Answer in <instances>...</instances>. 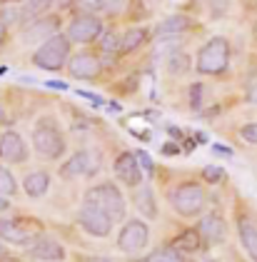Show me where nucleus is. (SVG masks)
Returning <instances> with one entry per match:
<instances>
[{
	"label": "nucleus",
	"mask_w": 257,
	"mask_h": 262,
	"mask_svg": "<svg viewBox=\"0 0 257 262\" xmlns=\"http://www.w3.org/2000/svg\"><path fill=\"white\" fill-rule=\"evenodd\" d=\"M40 237V230L33 225H25L20 220H0V240L10 242V245H20L28 247Z\"/></svg>",
	"instance_id": "obj_7"
},
{
	"label": "nucleus",
	"mask_w": 257,
	"mask_h": 262,
	"mask_svg": "<svg viewBox=\"0 0 257 262\" xmlns=\"http://www.w3.org/2000/svg\"><path fill=\"white\" fill-rule=\"evenodd\" d=\"M88 262H113V260H108V257H90Z\"/></svg>",
	"instance_id": "obj_33"
},
{
	"label": "nucleus",
	"mask_w": 257,
	"mask_h": 262,
	"mask_svg": "<svg viewBox=\"0 0 257 262\" xmlns=\"http://www.w3.org/2000/svg\"><path fill=\"white\" fill-rule=\"evenodd\" d=\"M60 3H62V5H68V3H75V0H60Z\"/></svg>",
	"instance_id": "obj_38"
},
{
	"label": "nucleus",
	"mask_w": 257,
	"mask_h": 262,
	"mask_svg": "<svg viewBox=\"0 0 257 262\" xmlns=\"http://www.w3.org/2000/svg\"><path fill=\"white\" fill-rule=\"evenodd\" d=\"M3 42H5V25L0 23V48H3Z\"/></svg>",
	"instance_id": "obj_32"
},
{
	"label": "nucleus",
	"mask_w": 257,
	"mask_h": 262,
	"mask_svg": "<svg viewBox=\"0 0 257 262\" xmlns=\"http://www.w3.org/2000/svg\"><path fill=\"white\" fill-rule=\"evenodd\" d=\"M50 3L53 0H28V3H23V10L18 13V18H23V20H38L40 13H45L50 8Z\"/></svg>",
	"instance_id": "obj_22"
},
{
	"label": "nucleus",
	"mask_w": 257,
	"mask_h": 262,
	"mask_svg": "<svg viewBox=\"0 0 257 262\" xmlns=\"http://www.w3.org/2000/svg\"><path fill=\"white\" fill-rule=\"evenodd\" d=\"M15 192H18V182L13 178V172L0 165V195H15Z\"/></svg>",
	"instance_id": "obj_24"
},
{
	"label": "nucleus",
	"mask_w": 257,
	"mask_h": 262,
	"mask_svg": "<svg viewBox=\"0 0 257 262\" xmlns=\"http://www.w3.org/2000/svg\"><path fill=\"white\" fill-rule=\"evenodd\" d=\"M227 65H230V42L225 40L222 35L210 38L198 50L195 68L202 75H220V73L227 70Z\"/></svg>",
	"instance_id": "obj_3"
},
{
	"label": "nucleus",
	"mask_w": 257,
	"mask_h": 262,
	"mask_svg": "<svg viewBox=\"0 0 257 262\" xmlns=\"http://www.w3.org/2000/svg\"><path fill=\"white\" fill-rule=\"evenodd\" d=\"M102 48H105L108 53H110V50H118L120 48V35L118 33H108L105 40H102Z\"/></svg>",
	"instance_id": "obj_30"
},
{
	"label": "nucleus",
	"mask_w": 257,
	"mask_h": 262,
	"mask_svg": "<svg viewBox=\"0 0 257 262\" xmlns=\"http://www.w3.org/2000/svg\"><path fill=\"white\" fill-rule=\"evenodd\" d=\"M8 5H15V3H28V0H5Z\"/></svg>",
	"instance_id": "obj_35"
},
{
	"label": "nucleus",
	"mask_w": 257,
	"mask_h": 262,
	"mask_svg": "<svg viewBox=\"0 0 257 262\" xmlns=\"http://www.w3.org/2000/svg\"><path fill=\"white\" fill-rule=\"evenodd\" d=\"M8 207H10V202H8V200H3V198H0V210H8Z\"/></svg>",
	"instance_id": "obj_34"
},
{
	"label": "nucleus",
	"mask_w": 257,
	"mask_h": 262,
	"mask_svg": "<svg viewBox=\"0 0 257 262\" xmlns=\"http://www.w3.org/2000/svg\"><path fill=\"white\" fill-rule=\"evenodd\" d=\"M68 70H70V75L78 78V80H93V78L100 75L102 65H100V60L95 55H90V53H78V55L68 58Z\"/></svg>",
	"instance_id": "obj_10"
},
{
	"label": "nucleus",
	"mask_w": 257,
	"mask_h": 262,
	"mask_svg": "<svg viewBox=\"0 0 257 262\" xmlns=\"http://www.w3.org/2000/svg\"><path fill=\"white\" fill-rule=\"evenodd\" d=\"M138 262H145V260H138Z\"/></svg>",
	"instance_id": "obj_39"
},
{
	"label": "nucleus",
	"mask_w": 257,
	"mask_h": 262,
	"mask_svg": "<svg viewBox=\"0 0 257 262\" xmlns=\"http://www.w3.org/2000/svg\"><path fill=\"white\" fill-rule=\"evenodd\" d=\"M85 202L93 205V207H98L100 212H105L113 222L122 220V217H125V210H127L120 187L113 185V182H100L95 187H90V190L85 192Z\"/></svg>",
	"instance_id": "obj_1"
},
{
	"label": "nucleus",
	"mask_w": 257,
	"mask_h": 262,
	"mask_svg": "<svg viewBox=\"0 0 257 262\" xmlns=\"http://www.w3.org/2000/svg\"><path fill=\"white\" fill-rule=\"evenodd\" d=\"M3 262H23V260H18V257H5Z\"/></svg>",
	"instance_id": "obj_36"
},
{
	"label": "nucleus",
	"mask_w": 257,
	"mask_h": 262,
	"mask_svg": "<svg viewBox=\"0 0 257 262\" xmlns=\"http://www.w3.org/2000/svg\"><path fill=\"white\" fill-rule=\"evenodd\" d=\"M100 33H102V20L98 15H80L68 25L65 38L70 40V45L73 42H93L100 38Z\"/></svg>",
	"instance_id": "obj_9"
},
{
	"label": "nucleus",
	"mask_w": 257,
	"mask_h": 262,
	"mask_svg": "<svg viewBox=\"0 0 257 262\" xmlns=\"http://www.w3.org/2000/svg\"><path fill=\"white\" fill-rule=\"evenodd\" d=\"M68 58H70V40H68L62 33L50 35V38L33 53V62H35L38 68H42V70H60V68L68 62Z\"/></svg>",
	"instance_id": "obj_5"
},
{
	"label": "nucleus",
	"mask_w": 257,
	"mask_h": 262,
	"mask_svg": "<svg viewBox=\"0 0 257 262\" xmlns=\"http://www.w3.org/2000/svg\"><path fill=\"white\" fill-rule=\"evenodd\" d=\"M147 40V30L145 28H133V30H127L122 38H120V53H133V50H138L142 42Z\"/></svg>",
	"instance_id": "obj_21"
},
{
	"label": "nucleus",
	"mask_w": 257,
	"mask_h": 262,
	"mask_svg": "<svg viewBox=\"0 0 257 262\" xmlns=\"http://www.w3.org/2000/svg\"><path fill=\"white\" fill-rule=\"evenodd\" d=\"M0 122H5V110L0 107Z\"/></svg>",
	"instance_id": "obj_37"
},
{
	"label": "nucleus",
	"mask_w": 257,
	"mask_h": 262,
	"mask_svg": "<svg viewBox=\"0 0 257 262\" xmlns=\"http://www.w3.org/2000/svg\"><path fill=\"white\" fill-rule=\"evenodd\" d=\"M23 187H25V192L30 198H42L48 192V187H50V175L45 170H35V172H30L23 180Z\"/></svg>",
	"instance_id": "obj_19"
},
{
	"label": "nucleus",
	"mask_w": 257,
	"mask_h": 262,
	"mask_svg": "<svg viewBox=\"0 0 257 262\" xmlns=\"http://www.w3.org/2000/svg\"><path fill=\"white\" fill-rule=\"evenodd\" d=\"M28 252H30L33 260H40V262L65 260V250H62V245H60L55 237H45V235H40L38 240L28 247Z\"/></svg>",
	"instance_id": "obj_12"
},
{
	"label": "nucleus",
	"mask_w": 257,
	"mask_h": 262,
	"mask_svg": "<svg viewBox=\"0 0 257 262\" xmlns=\"http://www.w3.org/2000/svg\"><path fill=\"white\" fill-rule=\"evenodd\" d=\"M145 262H182V257H180L178 250H173V247H160L150 257H145Z\"/></svg>",
	"instance_id": "obj_25"
},
{
	"label": "nucleus",
	"mask_w": 257,
	"mask_h": 262,
	"mask_svg": "<svg viewBox=\"0 0 257 262\" xmlns=\"http://www.w3.org/2000/svg\"><path fill=\"white\" fill-rule=\"evenodd\" d=\"M60 28V20L53 15V18H45V20H33L30 28H25V33H23V38L25 42H35V40H48L50 35H55Z\"/></svg>",
	"instance_id": "obj_17"
},
{
	"label": "nucleus",
	"mask_w": 257,
	"mask_h": 262,
	"mask_svg": "<svg viewBox=\"0 0 257 262\" xmlns=\"http://www.w3.org/2000/svg\"><path fill=\"white\" fill-rule=\"evenodd\" d=\"M190 25L192 20L187 15H170L155 28V35H178V33H185Z\"/></svg>",
	"instance_id": "obj_20"
},
{
	"label": "nucleus",
	"mask_w": 257,
	"mask_h": 262,
	"mask_svg": "<svg viewBox=\"0 0 257 262\" xmlns=\"http://www.w3.org/2000/svg\"><path fill=\"white\" fill-rule=\"evenodd\" d=\"M202 178L212 185H218V182L225 180V170L220 165H207V167H202Z\"/></svg>",
	"instance_id": "obj_26"
},
{
	"label": "nucleus",
	"mask_w": 257,
	"mask_h": 262,
	"mask_svg": "<svg viewBox=\"0 0 257 262\" xmlns=\"http://www.w3.org/2000/svg\"><path fill=\"white\" fill-rule=\"evenodd\" d=\"M195 232L200 235V240H205L207 245H220L227 237V225L220 215H205Z\"/></svg>",
	"instance_id": "obj_15"
},
{
	"label": "nucleus",
	"mask_w": 257,
	"mask_h": 262,
	"mask_svg": "<svg viewBox=\"0 0 257 262\" xmlns=\"http://www.w3.org/2000/svg\"><path fill=\"white\" fill-rule=\"evenodd\" d=\"M113 167H115V175H118V180L122 185H127V187H140L142 185V170H140V165L133 152L118 155V160H115Z\"/></svg>",
	"instance_id": "obj_11"
},
{
	"label": "nucleus",
	"mask_w": 257,
	"mask_h": 262,
	"mask_svg": "<svg viewBox=\"0 0 257 262\" xmlns=\"http://www.w3.org/2000/svg\"><path fill=\"white\" fill-rule=\"evenodd\" d=\"M135 207L145 217H150V220L158 217V202H155V192H153L150 185H140L138 187V192H135Z\"/></svg>",
	"instance_id": "obj_18"
},
{
	"label": "nucleus",
	"mask_w": 257,
	"mask_h": 262,
	"mask_svg": "<svg viewBox=\"0 0 257 262\" xmlns=\"http://www.w3.org/2000/svg\"><path fill=\"white\" fill-rule=\"evenodd\" d=\"M240 138L250 145H257V122H247L240 127Z\"/></svg>",
	"instance_id": "obj_27"
},
{
	"label": "nucleus",
	"mask_w": 257,
	"mask_h": 262,
	"mask_svg": "<svg viewBox=\"0 0 257 262\" xmlns=\"http://www.w3.org/2000/svg\"><path fill=\"white\" fill-rule=\"evenodd\" d=\"M238 235L240 242L245 247V252L250 255V260L257 262V225L250 217H240L238 220Z\"/></svg>",
	"instance_id": "obj_16"
},
{
	"label": "nucleus",
	"mask_w": 257,
	"mask_h": 262,
	"mask_svg": "<svg viewBox=\"0 0 257 262\" xmlns=\"http://www.w3.org/2000/svg\"><path fill=\"white\" fill-rule=\"evenodd\" d=\"M187 68V58L185 55H170V70L173 73H182Z\"/></svg>",
	"instance_id": "obj_29"
},
{
	"label": "nucleus",
	"mask_w": 257,
	"mask_h": 262,
	"mask_svg": "<svg viewBox=\"0 0 257 262\" xmlns=\"http://www.w3.org/2000/svg\"><path fill=\"white\" fill-rule=\"evenodd\" d=\"M0 155L10 162H25L28 160V145L15 130H5L0 135Z\"/></svg>",
	"instance_id": "obj_14"
},
{
	"label": "nucleus",
	"mask_w": 257,
	"mask_h": 262,
	"mask_svg": "<svg viewBox=\"0 0 257 262\" xmlns=\"http://www.w3.org/2000/svg\"><path fill=\"white\" fill-rule=\"evenodd\" d=\"M93 160H95V158H93L90 150H78V152H73V158L60 167V178L73 180V178H80V175H90V172L95 170V162Z\"/></svg>",
	"instance_id": "obj_13"
},
{
	"label": "nucleus",
	"mask_w": 257,
	"mask_h": 262,
	"mask_svg": "<svg viewBox=\"0 0 257 262\" xmlns=\"http://www.w3.org/2000/svg\"><path fill=\"white\" fill-rule=\"evenodd\" d=\"M170 205L182 217H195L207 205V192L198 182H182L170 192Z\"/></svg>",
	"instance_id": "obj_4"
},
{
	"label": "nucleus",
	"mask_w": 257,
	"mask_h": 262,
	"mask_svg": "<svg viewBox=\"0 0 257 262\" xmlns=\"http://www.w3.org/2000/svg\"><path fill=\"white\" fill-rule=\"evenodd\" d=\"M170 247H173V250H178V252L180 250H198L200 247V235L195 232V230H187V232H182V235H180Z\"/></svg>",
	"instance_id": "obj_23"
},
{
	"label": "nucleus",
	"mask_w": 257,
	"mask_h": 262,
	"mask_svg": "<svg viewBox=\"0 0 257 262\" xmlns=\"http://www.w3.org/2000/svg\"><path fill=\"white\" fill-rule=\"evenodd\" d=\"M147 242H150V227L142 220L125 222L118 235V247L122 252H127V255H135L140 250H145Z\"/></svg>",
	"instance_id": "obj_6"
},
{
	"label": "nucleus",
	"mask_w": 257,
	"mask_h": 262,
	"mask_svg": "<svg viewBox=\"0 0 257 262\" xmlns=\"http://www.w3.org/2000/svg\"><path fill=\"white\" fill-rule=\"evenodd\" d=\"M33 147L38 150L42 158L48 160H58L65 155L68 150V142H65V135L55 122L50 118H40L35 130H33Z\"/></svg>",
	"instance_id": "obj_2"
},
{
	"label": "nucleus",
	"mask_w": 257,
	"mask_h": 262,
	"mask_svg": "<svg viewBox=\"0 0 257 262\" xmlns=\"http://www.w3.org/2000/svg\"><path fill=\"white\" fill-rule=\"evenodd\" d=\"M133 155H135V160H138L140 170H145V172H153V170H155V162H153V158H150L147 152L138 150V152H133Z\"/></svg>",
	"instance_id": "obj_28"
},
{
	"label": "nucleus",
	"mask_w": 257,
	"mask_h": 262,
	"mask_svg": "<svg viewBox=\"0 0 257 262\" xmlns=\"http://www.w3.org/2000/svg\"><path fill=\"white\" fill-rule=\"evenodd\" d=\"M247 102L257 105V82L255 85H250V90H247Z\"/></svg>",
	"instance_id": "obj_31"
},
{
	"label": "nucleus",
	"mask_w": 257,
	"mask_h": 262,
	"mask_svg": "<svg viewBox=\"0 0 257 262\" xmlns=\"http://www.w3.org/2000/svg\"><path fill=\"white\" fill-rule=\"evenodd\" d=\"M78 222H80V227L88 235H93V237H108L110 230H113V220L105 212H100L98 207L88 205V202H82V207H80Z\"/></svg>",
	"instance_id": "obj_8"
}]
</instances>
